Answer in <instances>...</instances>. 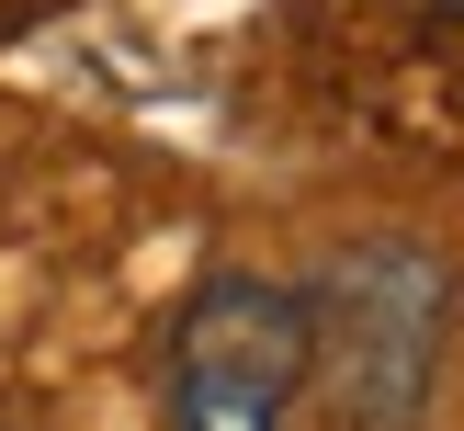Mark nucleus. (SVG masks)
Returning <instances> with one entry per match:
<instances>
[{
  "instance_id": "nucleus-1",
  "label": "nucleus",
  "mask_w": 464,
  "mask_h": 431,
  "mask_svg": "<svg viewBox=\"0 0 464 431\" xmlns=\"http://www.w3.org/2000/svg\"><path fill=\"white\" fill-rule=\"evenodd\" d=\"M306 295V352L317 386L352 431H420L442 397V352H453V272L430 239L408 227H362L317 261Z\"/></svg>"
},
{
  "instance_id": "nucleus-2",
  "label": "nucleus",
  "mask_w": 464,
  "mask_h": 431,
  "mask_svg": "<svg viewBox=\"0 0 464 431\" xmlns=\"http://www.w3.org/2000/svg\"><path fill=\"white\" fill-rule=\"evenodd\" d=\"M317 386L306 295L272 272H204L170 318V431H295Z\"/></svg>"
},
{
  "instance_id": "nucleus-3",
  "label": "nucleus",
  "mask_w": 464,
  "mask_h": 431,
  "mask_svg": "<svg viewBox=\"0 0 464 431\" xmlns=\"http://www.w3.org/2000/svg\"><path fill=\"white\" fill-rule=\"evenodd\" d=\"M420 12H442V23H464V0H420Z\"/></svg>"
}]
</instances>
